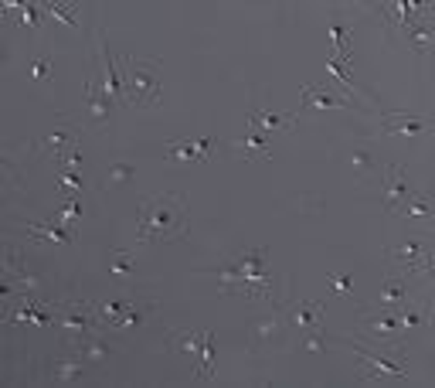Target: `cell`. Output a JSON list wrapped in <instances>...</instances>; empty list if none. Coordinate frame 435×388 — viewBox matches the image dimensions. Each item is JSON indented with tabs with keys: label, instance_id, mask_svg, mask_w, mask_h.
<instances>
[{
	"label": "cell",
	"instance_id": "obj_11",
	"mask_svg": "<svg viewBox=\"0 0 435 388\" xmlns=\"http://www.w3.org/2000/svg\"><path fill=\"white\" fill-rule=\"evenodd\" d=\"M75 351H78V358H89L92 365H102L106 358H113V348L102 344V341H95V337H89V334H82L75 341Z\"/></svg>",
	"mask_w": 435,
	"mask_h": 388
},
{
	"label": "cell",
	"instance_id": "obj_6",
	"mask_svg": "<svg viewBox=\"0 0 435 388\" xmlns=\"http://www.w3.org/2000/svg\"><path fill=\"white\" fill-rule=\"evenodd\" d=\"M354 354H357L364 365H371V371H367L364 378H381V375H391V378H405V368H401V365L388 361V358H381V354H371V351H364L360 344H354Z\"/></svg>",
	"mask_w": 435,
	"mask_h": 388
},
{
	"label": "cell",
	"instance_id": "obj_8",
	"mask_svg": "<svg viewBox=\"0 0 435 388\" xmlns=\"http://www.w3.org/2000/svg\"><path fill=\"white\" fill-rule=\"evenodd\" d=\"M364 330H367L374 341H395L401 324H398L395 313H381V317H364Z\"/></svg>",
	"mask_w": 435,
	"mask_h": 388
},
{
	"label": "cell",
	"instance_id": "obj_19",
	"mask_svg": "<svg viewBox=\"0 0 435 388\" xmlns=\"http://www.w3.org/2000/svg\"><path fill=\"white\" fill-rule=\"evenodd\" d=\"M279 330H283V320H279V317H262V320L255 324V344H262L269 337H279Z\"/></svg>",
	"mask_w": 435,
	"mask_h": 388
},
{
	"label": "cell",
	"instance_id": "obj_3",
	"mask_svg": "<svg viewBox=\"0 0 435 388\" xmlns=\"http://www.w3.org/2000/svg\"><path fill=\"white\" fill-rule=\"evenodd\" d=\"M262 255H265V249H252L248 255H242L235 266L221 269L218 276H221V279H238V283H245V286H255V290H269V293H272V279H269V276H262V269H259Z\"/></svg>",
	"mask_w": 435,
	"mask_h": 388
},
{
	"label": "cell",
	"instance_id": "obj_34",
	"mask_svg": "<svg viewBox=\"0 0 435 388\" xmlns=\"http://www.w3.org/2000/svg\"><path fill=\"white\" fill-rule=\"evenodd\" d=\"M133 174V171H130V167H126V164H119V167H116V171H113V177H116V181H126V177H130Z\"/></svg>",
	"mask_w": 435,
	"mask_h": 388
},
{
	"label": "cell",
	"instance_id": "obj_10",
	"mask_svg": "<svg viewBox=\"0 0 435 388\" xmlns=\"http://www.w3.org/2000/svg\"><path fill=\"white\" fill-rule=\"evenodd\" d=\"M303 99H306V109H330V106H347L341 96H333L330 89H320L317 82H306Z\"/></svg>",
	"mask_w": 435,
	"mask_h": 388
},
{
	"label": "cell",
	"instance_id": "obj_14",
	"mask_svg": "<svg viewBox=\"0 0 435 388\" xmlns=\"http://www.w3.org/2000/svg\"><path fill=\"white\" fill-rule=\"evenodd\" d=\"M130 310V303H123V300H95L92 303V313H99V320H109V324H119L123 317Z\"/></svg>",
	"mask_w": 435,
	"mask_h": 388
},
{
	"label": "cell",
	"instance_id": "obj_28",
	"mask_svg": "<svg viewBox=\"0 0 435 388\" xmlns=\"http://www.w3.org/2000/svg\"><path fill=\"white\" fill-rule=\"evenodd\" d=\"M58 181H61V188H65V191H82V188H85V184H82V177H78L75 171H61V177H58Z\"/></svg>",
	"mask_w": 435,
	"mask_h": 388
},
{
	"label": "cell",
	"instance_id": "obj_16",
	"mask_svg": "<svg viewBox=\"0 0 435 388\" xmlns=\"http://www.w3.org/2000/svg\"><path fill=\"white\" fill-rule=\"evenodd\" d=\"M82 371H85L82 361H55V368H51V382H55V385H72L75 378H82Z\"/></svg>",
	"mask_w": 435,
	"mask_h": 388
},
{
	"label": "cell",
	"instance_id": "obj_31",
	"mask_svg": "<svg viewBox=\"0 0 435 388\" xmlns=\"http://www.w3.org/2000/svg\"><path fill=\"white\" fill-rule=\"evenodd\" d=\"M330 31H333V41H337V48H347V28H343V24H333V28H330ZM341 51H337V55H341Z\"/></svg>",
	"mask_w": 435,
	"mask_h": 388
},
{
	"label": "cell",
	"instance_id": "obj_32",
	"mask_svg": "<svg viewBox=\"0 0 435 388\" xmlns=\"http://www.w3.org/2000/svg\"><path fill=\"white\" fill-rule=\"evenodd\" d=\"M306 348L310 351H323V337H320V327L310 330V337H306Z\"/></svg>",
	"mask_w": 435,
	"mask_h": 388
},
{
	"label": "cell",
	"instance_id": "obj_33",
	"mask_svg": "<svg viewBox=\"0 0 435 388\" xmlns=\"http://www.w3.org/2000/svg\"><path fill=\"white\" fill-rule=\"evenodd\" d=\"M333 286H337L341 293L350 290V279H347V272H333Z\"/></svg>",
	"mask_w": 435,
	"mask_h": 388
},
{
	"label": "cell",
	"instance_id": "obj_13",
	"mask_svg": "<svg viewBox=\"0 0 435 388\" xmlns=\"http://www.w3.org/2000/svg\"><path fill=\"white\" fill-rule=\"evenodd\" d=\"M408 300V283L401 279V276H388V286L381 293L378 307H398V303H405Z\"/></svg>",
	"mask_w": 435,
	"mask_h": 388
},
{
	"label": "cell",
	"instance_id": "obj_20",
	"mask_svg": "<svg viewBox=\"0 0 435 388\" xmlns=\"http://www.w3.org/2000/svg\"><path fill=\"white\" fill-rule=\"evenodd\" d=\"M235 150H238V154H252V150H259V154H269V140H265V133L252 130V133H248L242 143H235Z\"/></svg>",
	"mask_w": 435,
	"mask_h": 388
},
{
	"label": "cell",
	"instance_id": "obj_29",
	"mask_svg": "<svg viewBox=\"0 0 435 388\" xmlns=\"http://www.w3.org/2000/svg\"><path fill=\"white\" fill-rule=\"evenodd\" d=\"M78 164H82V150L72 147V150L65 154V171H78Z\"/></svg>",
	"mask_w": 435,
	"mask_h": 388
},
{
	"label": "cell",
	"instance_id": "obj_12",
	"mask_svg": "<svg viewBox=\"0 0 435 388\" xmlns=\"http://www.w3.org/2000/svg\"><path fill=\"white\" fill-rule=\"evenodd\" d=\"M320 317H323V307L317 303V300H306V303H300L296 310L289 313V320H293V324H296L300 330L320 327Z\"/></svg>",
	"mask_w": 435,
	"mask_h": 388
},
{
	"label": "cell",
	"instance_id": "obj_27",
	"mask_svg": "<svg viewBox=\"0 0 435 388\" xmlns=\"http://www.w3.org/2000/svg\"><path fill=\"white\" fill-rule=\"evenodd\" d=\"M350 167H354L357 174H367V171L374 167V157L367 154V150H357V154H350Z\"/></svg>",
	"mask_w": 435,
	"mask_h": 388
},
{
	"label": "cell",
	"instance_id": "obj_17",
	"mask_svg": "<svg viewBox=\"0 0 435 388\" xmlns=\"http://www.w3.org/2000/svg\"><path fill=\"white\" fill-rule=\"evenodd\" d=\"M31 232L44 235V238H51V242H61V245H72V229H68V225H55L51 218H48V225H31Z\"/></svg>",
	"mask_w": 435,
	"mask_h": 388
},
{
	"label": "cell",
	"instance_id": "obj_21",
	"mask_svg": "<svg viewBox=\"0 0 435 388\" xmlns=\"http://www.w3.org/2000/svg\"><path fill=\"white\" fill-rule=\"evenodd\" d=\"M72 7H75V4H41V11H44V14H51V18L65 20V24H72V28H75L78 20H75V14H72Z\"/></svg>",
	"mask_w": 435,
	"mask_h": 388
},
{
	"label": "cell",
	"instance_id": "obj_4",
	"mask_svg": "<svg viewBox=\"0 0 435 388\" xmlns=\"http://www.w3.org/2000/svg\"><path fill=\"white\" fill-rule=\"evenodd\" d=\"M391 262L401 266V276H412V272H425L429 269V249H425V242L422 238H408V242H401L391 249Z\"/></svg>",
	"mask_w": 435,
	"mask_h": 388
},
{
	"label": "cell",
	"instance_id": "obj_30",
	"mask_svg": "<svg viewBox=\"0 0 435 388\" xmlns=\"http://www.w3.org/2000/svg\"><path fill=\"white\" fill-rule=\"evenodd\" d=\"M48 68H51V61H48V55H41V59L35 61V68H31V78H44Z\"/></svg>",
	"mask_w": 435,
	"mask_h": 388
},
{
	"label": "cell",
	"instance_id": "obj_5",
	"mask_svg": "<svg viewBox=\"0 0 435 388\" xmlns=\"http://www.w3.org/2000/svg\"><path fill=\"white\" fill-rule=\"evenodd\" d=\"M412 198V188H408V181L401 174V167L391 164V167H384V208L388 212H401V205Z\"/></svg>",
	"mask_w": 435,
	"mask_h": 388
},
{
	"label": "cell",
	"instance_id": "obj_23",
	"mask_svg": "<svg viewBox=\"0 0 435 388\" xmlns=\"http://www.w3.org/2000/svg\"><path fill=\"white\" fill-rule=\"evenodd\" d=\"M89 113H92L95 123H102V119L109 116V99L95 96V92H92V85H89Z\"/></svg>",
	"mask_w": 435,
	"mask_h": 388
},
{
	"label": "cell",
	"instance_id": "obj_15",
	"mask_svg": "<svg viewBox=\"0 0 435 388\" xmlns=\"http://www.w3.org/2000/svg\"><path fill=\"white\" fill-rule=\"evenodd\" d=\"M252 126H255V130H289V126H293V116L272 113V109H255Z\"/></svg>",
	"mask_w": 435,
	"mask_h": 388
},
{
	"label": "cell",
	"instance_id": "obj_9",
	"mask_svg": "<svg viewBox=\"0 0 435 388\" xmlns=\"http://www.w3.org/2000/svg\"><path fill=\"white\" fill-rule=\"evenodd\" d=\"M384 130L395 136H415L429 130V119H418V116H401V113H388V123Z\"/></svg>",
	"mask_w": 435,
	"mask_h": 388
},
{
	"label": "cell",
	"instance_id": "obj_1",
	"mask_svg": "<svg viewBox=\"0 0 435 388\" xmlns=\"http://www.w3.org/2000/svg\"><path fill=\"white\" fill-rule=\"evenodd\" d=\"M184 229V205L173 194H160L153 201H143L140 208V235L143 238H173Z\"/></svg>",
	"mask_w": 435,
	"mask_h": 388
},
{
	"label": "cell",
	"instance_id": "obj_25",
	"mask_svg": "<svg viewBox=\"0 0 435 388\" xmlns=\"http://www.w3.org/2000/svg\"><path fill=\"white\" fill-rule=\"evenodd\" d=\"M398 324H401V327H418V324H425V313L418 310L415 303H408V307L401 310V317H398Z\"/></svg>",
	"mask_w": 435,
	"mask_h": 388
},
{
	"label": "cell",
	"instance_id": "obj_22",
	"mask_svg": "<svg viewBox=\"0 0 435 388\" xmlns=\"http://www.w3.org/2000/svg\"><path fill=\"white\" fill-rule=\"evenodd\" d=\"M130 266H133L130 253H116L113 259H109V272H113L116 279H130Z\"/></svg>",
	"mask_w": 435,
	"mask_h": 388
},
{
	"label": "cell",
	"instance_id": "obj_2",
	"mask_svg": "<svg viewBox=\"0 0 435 388\" xmlns=\"http://www.w3.org/2000/svg\"><path fill=\"white\" fill-rule=\"evenodd\" d=\"M123 85H126L133 102H150V99H157V65H143V61L130 59L126 61Z\"/></svg>",
	"mask_w": 435,
	"mask_h": 388
},
{
	"label": "cell",
	"instance_id": "obj_24",
	"mask_svg": "<svg viewBox=\"0 0 435 388\" xmlns=\"http://www.w3.org/2000/svg\"><path fill=\"white\" fill-rule=\"evenodd\" d=\"M68 143H72V133H68V130H55V133L44 136V147H48V150H55V154H61Z\"/></svg>",
	"mask_w": 435,
	"mask_h": 388
},
{
	"label": "cell",
	"instance_id": "obj_7",
	"mask_svg": "<svg viewBox=\"0 0 435 388\" xmlns=\"http://www.w3.org/2000/svg\"><path fill=\"white\" fill-rule=\"evenodd\" d=\"M211 140H214V136H201V140H173L171 147H167V157L184 160V164H190V160H204V150L211 147Z\"/></svg>",
	"mask_w": 435,
	"mask_h": 388
},
{
	"label": "cell",
	"instance_id": "obj_26",
	"mask_svg": "<svg viewBox=\"0 0 435 388\" xmlns=\"http://www.w3.org/2000/svg\"><path fill=\"white\" fill-rule=\"evenodd\" d=\"M20 18H24V24H27L31 31H38V24H41V4H20Z\"/></svg>",
	"mask_w": 435,
	"mask_h": 388
},
{
	"label": "cell",
	"instance_id": "obj_18",
	"mask_svg": "<svg viewBox=\"0 0 435 388\" xmlns=\"http://www.w3.org/2000/svg\"><path fill=\"white\" fill-rule=\"evenodd\" d=\"M401 214H422V218H432L435 208H432V201H429V194L412 191V198L401 205Z\"/></svg>",
	"mask_w": 435,
	"mask_h": 388
}]
</instances>
